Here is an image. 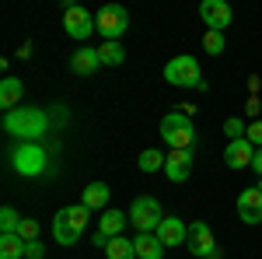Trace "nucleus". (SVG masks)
<instances>
[{
	"label": "nucleus",
	"mask_w": 262,
	"mask_h": 259,
	"mask_svg": "<svg viewBox=\"0 0 262 259\" xmlns=\"http://www.w3.org/2000/svg\"><path fill=\"white\" fill-rule=\"evenodd\" d=\"M259 193H262V179H259Z\"/></svg>",
	"instance_id": "31"
},
{
	"label": "nucleus",
	"mask_w": 262,
	"mask_h": 259,
	"mask_svg": "<svg viewBox=\"0 0 262 259\" xmlns=\"http://www.w3.org/2000/svg\"><path fill=\"white\" fill-rule=\"evenodd\" d=\"M164 81L175 88H203V70L196 56H171L164 63Z\"/></svg>",
	"instance_id": "4"
},
{
	"label": "nucleus",
	"mask_w": 262,
	"mask_h": 259,
	"mask_svg": "<svg viewBox=\"0 0 262 259\" xmlns=\"http://www.w3.org/2000/svg\"><path fill=\"white\" fill-rule=\"evenodd\" d=\"M164 158H168V154H161L158 147H147V151H140L137 168H140V172H164Z\"/></svg>",
	"instance_id": "22"
},
{
	"label": "nucleus",
	"mask_w": 262,
	"mask_h": 259,
	"mask_svg": "<svg viewBox=\"0 0 262 259\" xmlns=\"http://www.w3.org/2000/svg\"><path fill=\"white\" fill-rule=\"evenodd\" d=\"M98 67H101L98 49H91V46H81V49L70 56V74H77V77H88V74H95Z\"/></svg>",
	"instance_id": "16"
},
{
	"label": "nucleus",
	"mask_w": 262,
	"mask_h": 259,
	"mask_svg": "<svg viewBox=\"0 0 262 259\" xmlns=\"http://www.w3.org/2000/svg\"><path fill=\"white\" fill-rule=\"evenodd\" d=\"M245 137L252 140V144H255V147H262V119H255V123H252V126H248V133H245Z\"/></svg>",
	"instance_id": "28"
},
{
	"label": "nucleus",
	"mask_w": 262,
	"mask_h": 259,
	"mask_svg": "<svg viewBox=\"0 0 262 259\" xmlns=\"http://www.w3.org/2000/svg\"><path fill=\"white\" fill-rule=\"evenodd\" d=\"M126 28H129V11L119 4H105L95 14V32L101 35V42H119Z\"/></svg>",
	"instance_id": "5"
},
{
	"label": "nucleus",
	"mask_w": 262,
	"mask_h": 259,
	"mask_svg": "<svg viewBox=\"0 0 262 259\" xmlns=\"http://www.w3.org/2000/svg\"><path fill=\"white\" fill-rule=\"evenodd\" d=\"M238 217H242L245 224H262V193H259V186L238 193Z\"/></svg>",
	"instance_id": "15"
},
{
	"label": "nucleus",
	"mask_w": 262,
	"mask_h": 259,
	"mask_svg": "<svg viewBox=\"0 0 262 259\" xmlns=\"http://www.w3.org/2000/svg\"><path fill=\"white\" fill-rule=\"evenodd\" d=\"M161 137L168 140V151L192 147V140H196L192 116H185V112H168V116H161Z\"/></svg>",
	"instance_id": "3"
},
{
	"label": "nucleus",
	"mask_w": 262,
	"mask_h": 259,
	"mask_svg": "<svg viewBox=\"0 0 262 259\" xmlns=\"http://www.w3.org/2000/svg\"><path fill=\"white\" fill-rule=\"evenodd\" d=\"M122 228H126V214H122V210H105L101 221H98V231H95V245L105 249L112 238L122 235Z\"/></svg>",
	"instance_id": "11"
},
{
	"label": "nucleus",
	"mask_w": 262,
	"mask_h": 259,
	"mask_svg": "<svg viewBox=\"0 0 262 259\" xmlns=\"http://www.w3.org/2000/svg\"><path fill=\"white\" fill-rule=\"evenodd\" d=\"M63 28H67L70 39H88V35L95 32V14L84 11V7H77V4H67V7H63Z\"/></svg>",
	"instance_id": "8"
},
{
	"label": "nucleus",
	"mask_w": 262,
	"mask_h": 259,
	"mask_svg": "<svg viewBox=\"0 0 262 259\" xmlns=\"http://www.w3.org/2000/svg\"><path fill=\"white\" fill-rule=\"evenodd\" d=\"M137 256V249H133V242L129 238H112L108 245H105V259H133Z\"/></svg>",
	"instance_id": "23"
},
{
	"label": "nucleus",
	"mask_w": 262,
	"mask_h": 259,
	"mask_svg": "<svg viewBox=\"0 0 262 259\" xmlns=\"http://www.w3.org/2000/svg\"><path fill=\"white\" fill-rule=\"evenodd\" d=\"M14 168H18L21 175H42V168H46V151H42L39 144H21L18 151H14Z\"/></svg>",
	"instance_id": "9"
},
{
	"label": "nucleus",
	"mask_w": 262,
	"mask_h": 259,
	"mask_svg": "<svg viewBox=\"0 0 262 259\" xmlns=\"http://www.w3.org/2000/svg\"><path fill=\"white\" fill-rule=\"evenodd\" d=\"M98 60L105 67H119L126 60V49H122V42H101L98 46Z\"/></svg>",
	"instance_id": "21"
},
{
	"label": "nucleus",
	"mask_w": 262,
	"mask_h": 259,
	"mask_svg": "<svg viewBox=\"0 0 262 259\" xmlns=\"http://www.w3.org/2000/svg\"><path fill=\"white\" fill-rule=\"evenodd\" d=\"M42 256H46L42 242H28V245H25V259H42Z\"/></svg>",
	"instance_id": "29"
},
{
	"label": "nucleus",
	"mask_w": 262,
	"mask_h": 259,
	"mask_svg": "<svg viewBox=\"0 0 262 259\" xmlns=\"http://www.w3.org/2000/svg\"><path fill=\"white\" fill-rule=\"evenodd\" d=\"M200 18L206 21L210 32H224V28L231 25V18H234V11H231V4H224V0H203Z\"/></svg>",
	"instance_id": "10"
},
{
	"label": "nucleus",
	"mask_w": 262,
	"mask_h": 259,
	"mask_svg": "<svg viewBox=\"0 0 262 259\" xmlns=\"http://www.w3.org/2000/svg\"><path fill=\"white\" fill-rule=\"evenodd\" d=\"M189 172H192V147H185V151H168V158H164V175L171 182H185Z\"/></svg>",
	"instance_id": "14"
},
{
	"label": "nucleus",
	"mask_w": 262,
	"mask_h": 259,
	"mask_svg": "<svg viewBox=\"0 0 262 259\" xmlns=\"http://www.w3.org/2000/svg\"><path fill=\"white\" fill-rule=\"evenodd\" d=\"M4 130L11 137L25 140V144H35V140H42L49 133V116L39 105H18L11 112H4Z\"/></svg>",
	"instance_id": "1"
},
{
	"label": "nucleus",
	"mask_w": 262,
	"mask_h": 259,
	"mask_svg": "<svg viewBox=\"0 0 262 259\" xmlns=\"http://www.w3.org/2000/svg\"><path fill=\"white\" fill-rule=\"evenodd\" d=\"M18 228H21V214L14 207H4L0 210V235H18Z\"/></svg>",
	"instance_id": "24"
},
{
	"label": "nucleus",
	"mask_w": 262,
	"mask_h": 259,
	"mask_svg": "<svg viewBox=\"0 0 262 259\" xmlns=\"http://www.w3.org/2000/svg\"><path fill=\"white\" fill-rule=\"evenodd\" d=\"M185 242H189V252L200 256V259H217V256H221L210 224H203V221H192V224H189V238H185Z\"/></svg>",
	"instance_id": "7"
},
{
	"label": "nucleus",
	"mask_w": 262,
	"mask_h": 259,
	"mask_svg": "<svg viewBox=\"0 0 262 259\" xmlns=\"http://www.w3.org/2000/svg\"><path fill=\"white\" fill-rule=\"evenodd\" d=\"M224 133H227L231 140H242L248 130H245V123H242V119H227V123H224Z\"/></svg>",
	"instance_id": "27"
},
{
	"label": "nucleus",
	"mask_w": 262,
	"mask_h": 259,
	"mask_svg": "<svg viewBox=\"0 0 262 259\" xmlns=\"http://www.w3.org/2000/svg\"><path fill=\"white\" fill-rule=\"evenodd\" d=\"M252 172H259V179H262V147H255V158H252Z\"/></svg>",
	"instance_id": "30"
},
{
	"label": "nucleus",
	"mask_w": 262,
	"mask_h": 259,
	"mask_svg": "<svg viewBox=\"0 0 262 259\" xmlns=\"http://www.w3.org/2000/svg\"><path fill=\"white\" fill-rule=\"evenodd\" d=\"M88 214L91 210L84 203H74V207L56 210V217H53V238L60 242V245H77L84 228H88Z\"/></svg>",
	"instance_id": "2"
},
{
	"label": "nucleus",
	"mask_w": 262,
	"mask_h": 259,
	"mask_svg": "<svg viewBox=\"0 0 262 259\" xmlns=\"http://www.w3.org/2000/svg\"><path fill=\"white\" fill-rule=\"evenodd\" d=\"M252 158H255V144H252L248 137L231 140V144L224 147V161H227V168H252Z\"/></svg>",
	"instance_id": "12"
},
{
	"label": "nucleus",
	"mask_w": 262,
	"mask_h": 259,
	"mask_svg": "<svg viewBox=\"0 0 262 259\" xmlns=\"http://www.w3.org/2000/svg\"><path fill=\"white\" fill-rule=\"evenodd\" d=\"M28 242L21 235H0V259H21Z\"/></svg>",
	"instance_id": "20"
},
{
	"label": "nucleus",
	"mask_w": 262,
	"mask_h": 259,
	"mask_svg": "<svg viewBox=\"0 0 262 259\" xmlns=\"http://www.w3.org/2000/svg\"><path fill=\"white\" fill-rule=\"evenodd\" d=\"M129 221L137 224V231H158L164 221V210L154 196H137L129 207Z\"/></svg>",
	"instance_id": "6"
},
{
	"label": "nucleus",
	"mask_w": 262,
	"mask_h": 259,
	"mask_svg": "<svg viewBox=\"0 0 262 259\" xmlns=\"http://www.w3.org/2000/svg\"><path fill=\"white\" fill-rule=\"evenodd\" d=\"M18 235H21L25 242H39V221L25 217V221H21V228H18Z\"/></svg>",
	"instance_id": "26"
},
{
	"label": "nucleus",
	"mask_w": 262,
	"mask_h": 259,
	"mask_svg": "<svg viewBox=\"0 0 262 259\" xmlns=\"http://www.w3.org/2000/svg\"><path fill=\"white\" fill-rule=\"evenodd\" d=\"M133 249H137L140 259H161L164 256V245H161V238H158L154 231H140V235L133 238Z\"/></svg>",
	"instance_id": "17"
},
{
	"label": "nucleus",
	"mask_w": 262,
	"mask_h": 259,
	"mask_svg": "<svg viewBox=\"0 0 262 259\" xmlns=\"http://www.w3.org/2000/svg\"><path fill=\"white\" fill-rule=\"evenodd\" d=\"M154 235L161 238L164 249H179V245H185V238H189V224L182 217H164L161 228H158Z\"/></svg>",
	"instance_id": "13"
},
{
	"label": "nucleus",
	"mask_w": 262,
	"mask_h": 259,
	"mask_svg": "<svg viewBox=\"0 0 262 259\" xmlns=\"http://www.w3.org/2000/svg\"><path fill=\"white\" fill-rule=\"evenodd\" d=\"M21 95H25V84L18 77H4V84H0V109H7V112L18 109Z\"/></svg>",
	"instance_id": "19"
},
{
	"label": "nucleus",
	"mask_w": 262,
	"mask_h": 259,
	"mask_svg": "<svg viewBox=\"0 0 262 259\" xmlns=\"http://www.w3.org/2000/svg\"><path fill=\"white\" fill-rule=\"evenodd\" d=\"M108 186L105 182H91V186H84V193H81V203L88 207V210H101L105 214V203H108Z\"/></svg>",
	"instance_id": "18"
},
{
	"label": "nucleus",
	"mask_w": 262,
	"mask_h": 259,
	"mask_svg": "<svg viewBox=\"0 0 262 259\" xmlns=\"http://www.w3.org/2000/svg\"><path fill=\"white\" fill-rule=\"evenodd\" d=\"M203 49H206L210 56H221L224 53V32H206V35H203Z\"/></svg>",
	"instance_id": "25"
}]
</instances>
